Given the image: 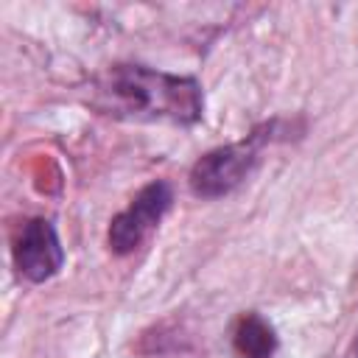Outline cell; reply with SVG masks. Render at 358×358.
Instances as JSON below:
<instances>
[{"mask_svg": "<svg viewBox=\"0 0 358 358\" xmlns=\"http://www.w3.org/2000/svg\"><path fill=\"white\" fill-rule=\"evenodd\" d=\"M252 162H255V140L215 148L193 165L190 187H193V193L207 196V199L224 196L235 185H241V179L249 173Z\"/></svg>", "mask_w": 358, "mask_h": 358, "instance_id": "obj_2", "label": "cell"}, {"mask_svg": "<svg viewBox=\"0 0 358 358\" xmlns=\"http://www.w3.org/2000/svg\"><path fill=\"white\" fill-rule=\"evenodd\" d=\"M62 260H64V252L50 221L45 218L28 221L14 243V263L20 274L34 282H42L62 268Z\"/></svg>", "mask_w": 358, "mask_h": 358, "instance_id": "obj_4", "label": "cell"}, {"mask_svg": "<svg viewBox=\"0 0 358 358\" xmlns=\"http://www.w3.org/2000/svg\"><path fill=\"white\" fill-rule=\"evenodd\" d=\"M232 341H235V352L241 358H271L277 350V336H274L271 324L257 313H246L238 322Z\"/></svg>", "mask_w": 358, "mask_h": 358, "instance_id": "obj_5", "label": "cell"}, {"mask_svg": "<svg viewBox=\"0 0 358 358\" xmlns=\"http://www.w3.org/2000/svg\"><path fill=\"white\" fill-rule=\"evenodd\" d=\"M355 358H358V350H355Z\"/></svg>", "mask_w": 358, "mask_h": 358, "instance_id": "obj_6", "label": "cell"}, {"mask_svg": "<svg viewBox=\"0 0 358 358\" xmlns=\"http://www.w3.org/2000/svg\"><path fill=\"white\" fill-rule=\"evenodd\" d=\"M98 106L117 117L190 123L201 115V90L193 78L148 67H112L98 84Z\"/></svg>", "mask_w": 358, "mask_h": 358, "instance_id": "obj_1", "label": "cell"}, {"mask_svg": "<svg viewBox=\"0 0 358 358\" xmlns=\"http://www.w3.org/2000/svg\"><path fill=\"white\" fill-rule=\"evenodd\" d=\"M168 204H171V187L165 182H154V185L143 187L134 196V201L112 221L109 246L117 255H126V252L137 249L143 243V238L157 227V221L162 218Z\"/></svg>", "mask_w": 358, "mask_h": 358, "instance_id": "obj_3", "label": "cell"}]
</instances>
